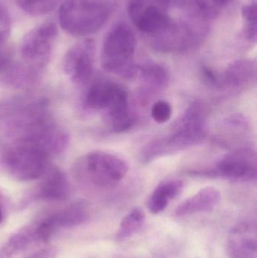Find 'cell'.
<instances>
[{"instance_id":"603a6c76","label":"cell","mask_w":257,"mask_h":258,"mask_svg":"<svg viewBox=\"0 0 257 258\" xmlns=\"http://www.w3.org/2000/svg\"><path fill=\"white\" fill-rule=\"evenodd\" d=\"M172 115V106L165 101H157L151 109V116L157 123L163 124L168 122Z\"/></svg>"},{"instance_id":"5bb4252c","label":"cell","mask_w":257,"mask_h":258,"mask_svg":"<svg viewBox=\"0 0 257 258\" xmlns=\"http://www.w3.org/2000/svg\"><path fill=\"white\" fill-rule=\"evenodd\" d=\"M184 189V182L178 179L164 180L152 191L147 201V208L154 215L161 213L172 200L178 197Z\"/></svg>"},{"instance_id":"52a82bcc","label":"cell","mask_w":257,"mask_h":258,"mask_svg":"<svg viewBox=\"0 0 257 258\" xmlns=\"http://www.w3.org/2000/svg\"><path fill=\"white\" fill-rule=\"evenodd\" d=\"M205 137V131L199 132L172 125L168 135L150 141L143 147L139 157L140 161L148 164L158 158L178 153L198 145Z\"/></svg>"},{"instance_id":"4fadbf2b","label":"cell","mask_w":257,"mask_h":258,"mask_svg":"<svg viewBox=\"0 0 257 258\" xmlns=\"http://www.w3.org/2000/svg\"><path fill=\"white\" fill-rule=\"evenodd\" d=\"M256 63L251 60H239L232 63L220 74V88L244 87L256 80Z\"/></svg>"},{"instance_id":"3957f363","label":"cell","mask_w":257,"mask_h":258,"mask_svg":"<svg viewBox=\"0 0 257 258\" xmlns=\"http://www.w3.org/2000/svg\"><path fill=\"white\" fill-rule=\"evenodd\" d=\"M128 164L117 155L94 151L80 157L73 165V174L80 181L101 188L120 183L128 172Z\"/></svg>"},{"instance_id":"44dd1931","label":"cell","mask_w":257,"mask_h":258,"mask_svg":"<svg viewBox=\"0 0 257 258\" xmlns=\"http://www.w3.org/2000/svg\"><path fill=\"white\" fill-rule=\"evenodd\" d=\"M18 7L30 16H42L55 9L60 0H15Z\"/></svg>"},{"instance_id":"d6986e66","label":"cell","mask_w":257,"mask_h":258,"mask_svg":"<svg viewBox=\"0 0 257 258\" xmlns=\"http://www.w3.org/2000/svg\"><path fill=\"white\" fill-rule=\"evenodd\" d=\"M37 71L27 64H12L6 71V81L16 86L32 84L37 77Z\"/></svg>"},{"instance_id":"7402d4cb","label":"cell","mask_w":257,"mask_h":258,"mask_svg":"<svg viewBox=\"0 0 257 258\" xmlns=\"http://www.w3.org/2000/svg\"><path fill=\"white\" fill-rule=\"evenodd\" d=\"M60 228L56 213L51 214L36 225V236L37 240L47 242L56 230Z\"/></svg>"},{"instance_id":"8992f818","label":"cell","mask_w":257,"mask_h":258,"mask_svg":"<svg viewBox=\"0 0 257 258\" xmlns=\"http://www.w3.org/2000/svg\"><path fill=\"white\" fill-rule=\"evenodd\" d=\"M58 35L55 23H43L30 30L23 38L21 55L25 64L36 71L48 65Z\"/></svg>"},{"instance_id":"ba28073f","label":"cell","mask_w":257,"mask_h":258,"mask_svg":"<svg viewBox=\"0 0 257 258\" xmlns=\"http://www.w3.org/2000/svg\"><path fill=\"white\" fill-rule=\"evenodd\" d=\"M96 45L94 39H86L72 45L63 58V69L75 84L88 83L95 69Z\"/></svg>"},{"instance_id":"2e32d148","label":"cell","mask_w":257,"mask_h":258,"mask_svg":"<svg viewBox=\"0 0 257 258\" xmlns=\"http://www.w3.org/2000/svg\"><path fill=\"white\" fill-rule=\"evenodd\" d=\"M37 240L36 225L26 227L11 236L10 239L0 248V258H11L27 248L33 241Z\"/></svg>"},{"instance_id":"9c48e42d","label":"cell","mask_w":257,"mask_h":258,"mask_svg":"<svg viewBox=\"0 0 257 258\" xmlns=\"http://www.w3.org/2000/svg\"><path fill=\"white\" fill-rule=\"evenodd\" d=\"M231 258H257V230L255 223L243 221L234 226L227 239Z\"/></svg>"},{"instance_id":"83f0119b","label":"cell","mask_w":257,"mask_h":258,"mask_svg":"<svg viewBox=\"0 0 257 258\" xmlns=\"http://www.w3.org/2000/svg\"><path fill=\"white\" fill-rule=\"evenodd\" d=\"M212 1L214 2V4L217 5V6H223L229 4L232 0H212Z\"/></svg>"},{"instance_id":"e0dca14e","label":"cell","mask_w":257,"mask_h":258,"mask_svg":"<svg viewBox=\"0 0 257 258\" xmlns=\"http://www.w3.org/2000/svg\"><path fill=\"white\" fill-rule=\"evenodd\" d=\"M145 221L146 215L141 208L135 207L131 209L121 221L116 233V240L128 239L138 233L144 225Z\"/></svg>"},{"instance_id":"ffe728a7","label":"cell","mask_w":257,"mask_h":258,"mask_svg":"<svg viewBox=\"0 0 257 258\" xmlns=\"http://www.w3.org/2000/svg\"><path fill=\"white\" fill-rule=\"evenodd\" d=\"M243 19V33L244 37L250 42H256V2L252 0L244 5L241 9Z\"/></svg>"},{"instance_id":"4316f807","label":"cell","mask_w":257,"mask_h":258,"mask_svg":"<svg viewBox=\"0 0 257 258\" xmlns=\"http://www.w3.org/2000/svg\"><path fill=\"white\" fill-rule=\"evenodd\" d=\"M57 251L54 248H42L24 258H54Z\"/></svg>"},{"instance_id":"6da1fadb","label":"cell","mask_w":257,"mask_h":258,"mask_svg":"<svg viewBox=\"0 0 257 258\" xmlns=\"http://www.w3.org/2000/svg\"><path fill=\"white\" fill-rule=\"evenodd\" d=\"M135 35L125 23H118L106 36L101 50L102 68L124 80H134L139 66L134 61Z\"/></svg>"},{"instance_id":"d4e9b609","label":"cell","mask_w":257,"mask_h":258,"mask_svg":"<svg viewBox=\"0 0 257 258\" xmlns=\"http://www.w3.org/2000/svg\"><path fill=\"white\" fill-rule=\"evenodd\" d=\"M202 74L204 80L209 86L220 88V74H218L208 67L203 66L202 68Z\"/></svg>"},{"instance_id":"8fae6325","label":"cell","mask_w":257,"mask_h":258,"mask_svg":"<svg viewBox=\"0 0 257 258\" xmlns=\"http://www.w3.org/2000/svg\"><path fill=\"white\" fill-rule=\"evenodd\" d=\"M36 196L45 201H66L70 195V184L65 173L57 167L50 166L40 177Z\"/></svg>"},{"instance_id":"484cf974","label":"cell","mask_w":257,"mask_h":258,"mask_svg":"<svg viewBox=\"0 0 257 258\" xmlns=\"http://www.w3.org/2000/svg\"><path fill=\"white\" fill-rule=\"evenodd\" d=\"M12 64V52L10 48L0 47V74L6 72Z\"/></svg>"},{"instance_id":"5b68a950","label":"cell","mask_w":257,"mask_h":258,"mask_svg":"<svg viewBox=\"0 0 257 258\" xmlns=\"http://www.w3.org/2000/svg\"><path fill=\"white\" fill-rule=\"evenodd\" d=\"M190 174L238 182L253 181L257 177L256 152L248 147L235 149L222 158L213 168L194 170Z\"/></svg>"},{"instance_id":"7c38bea8","label":"cell","mask_w":257,"mask_h":258,"mask_svg":"<svg viewBox=\"0 0 257 258\" xmlns=\"http://www.w3.org/2000/svg\"><path fill=\"white\" fill-rule=\"evenodd\" d=\"M221 200V194L217 188L208 186L200 189L193 197L184 200L177 208V216L184 217L208 212L217 207Z\"/></svg>"},{"instance_id":"7a4b0ae2","label":"cell","mask_w":257,"mask_h":258,"mask_svg":"<svg viewBox=\"0 0 257 258\" xmlns=\"http://www.w3.org/2000/svg\"><path fill=\"white\" fill-rule=\"evenodd\" d=\"M111 13L107 0H64L59 9V24L67 34L83 37L101 30Z\"/></svg>"},{"instance_id":"ac0fdd59","label":"cell","mask_w":257,"mask_h":258,"mask_svg":"<svg viewBox=\"0 0 257 258\" xmlns=\"http://www.w3.org/2000/svg\"><path fill=\"white\" fill-rule=\"evenodd\" d=\"M56 215L60 227H75L87 221L89 217V205L85 202H77L56 212Z\"/></svg>"},{"instance_id":"277c9868","label":"cell","mask_w":257,"mask_h":258,"mask_svg":"<svg viewBox=\"0 0 257 258\" xmlns=\"http://www.w3.org/2000/svg\"><path fill=\"white\" fill-rule=\"evenodd\" d=\"M7 171L20 181L40 178L50 165L51 155L42 147L24 141H13L3 154Z\"/></svg>"},{"instance_id":"f1b7e54d","label":"cell","mask_w":257,"mask_h":258,"mask_svg":"<svg viewBox=\"0 0 257 258\" xmlns=\"http://www.w3.org/2000/svg\"><path fill=\"white\" fill-rule=\"evenodd\" d=\"M3 212H2L1 209H0V224L3 222Z\"/></svg>"},{"instance_id":"cb8c5ba5","label":"cell","mask_w":257,"mask_h":258,"mask_svg":"<svg viewBox=\"0 0 257 258\" xmlns=\"http://www.w3.org/2000/svg\"><path fill=\"white\" fill-rule=\"evenodd\" d=\"M12 29V21L9 12L0 5V47L4 45L9 38Z\"/></svg>"},{"instance_id":"30bf717a","label":"cell","mask_w":257,"mask_h":258,"mask_svg":"<svg viewBox=\"0 0 257 258\" xmlns=\"http://www.w3.org/2000/svg\"><path fill=\"white\" fill-rule=\"evenodd\" d=\"M128 96L126 88L112 81L93 83L84 98V105L91 110H107L124 97Z\"/></svg>"},{"instance_id":"9a60e30c","label":"cell","mask_w":257,"mask_h":258,"mask_svg":"<svg viewBox=\"0 0 257 258\" xmlns=\"http://www.w3.org/2000/svg\"><path fill=\"white\" fill-rule=\"evenodd\" d=\"M143 92L154 93L163 91L168 86L170 74L161 64L149 63L139 66L138 74Z\"/></svg>"}]
</instances>
